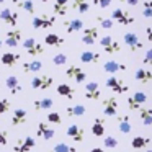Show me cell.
Masks as SVG:
<instances>
[{"label": "cell", "instance_id": "obj_1", "mask_svg": "<svg viewBox=\"0 0 152 152\" xmlns=\"http://www.w3.org/2000/svg\"><path fill=\"white\" fill-rule=\"evenodd\" d=\"M105 85H106V88H110L115 95H121V93H126L129 90L128 83H126L124 80L118 79L116 75H110L108 79H106Z\"/></svg>", "mask_w": 152, "mask_h": 152}, {"label": "cell", "instance_id": "obj_2", "mask_svg": "<svg viewBox=\"0 0 152 152\" xmlns=\"http://www.w3.org/2000/svg\"><path fill=\"white\" fill-rule=\"evenodd\" d=\"M100 46H102V49L105 51V53H108V54H118V53H121V43H119V41H116L115 38L110 36V34L100 38Z\"/></svg>", "mask_w": 152, "mask_h": 152}, {"label": "cell", "instance_id": "obj_3", "mask_svg": "<svg viewBox=\"0 0 152 152\" xmlns=\"http://www.w3.org/2000/svg\"><path fill=\"white\" fill-rule=\"evenodd\" d=\"M56 25V17L49 15H41V17H33L31 18V26L34 30H49Z\"/></svg>", "mask_w": 152, "mask_h": 152}, {"label": "cell", "instance_id": "obj_4", "mask_svg": "<svg viewBox=\"0 0 152 152\" xmlns=\"http://www.w3.org/2000/svg\"><path fill=\"white\" fill-rule=\"evenodd\" d=\"M23 49L26 51V54L31 56V57H36V56L44 54V46L38 43L34 38H26V39L23 41Z\"/></svg>", "mask_w": 152, "mask_h": 152}, {"label": "cell", "instance_id": "obj_5", "mask_svg": "<svg viewBox=\"0 0 152 152\" xmlns=\"http://www.w3.org/2000/svg\"><path fill=\"white\" fill-rule=\"evenodd\" d=\"M111 20L119 23V25H123V26H129V25L134 23V17L129 12L123 10V8H115L111 12Z\"/></svg>", "mask_w": 152, "mask_h": 152}, {"label": "cell", "instance_id": "obj_6", "mask_svg": "<svg viewBox=\"0 0 152 152\" xmlns=\"http://www.w3.org/2000/svg\"><path fill=\"white\" fill-rule=\"evenodd\" d=\"M123 41H124V44L129 48L131 53H137V51H141L142 48H144V44H142L141 39H139L137 33H134V31H128V33H124Z\"/></svg>", "mask_w": 152, "mask_h": 152}, {"label": "cell", "instance_id": "obj_7", "mask_svg": "<svg viewBox=\"0 0 152 152\" xmlns=\"http://www.w3.org/2000/svg\"><path fill=\"white\" fill-rule=\"evenodd\" d=\"M128 108L131 110V111H134V110H141L142 105H145L147 103V93L144 92H134V95L128 96Z\"/></svg>", "mask_w": 152, "mask_h": 152}, {"label": "cell", "instance_id": "obj_8", "mask_svg": "<svg viewBox=\"0 0 152 152\" xmlns=\"http://www.w3.org/2000/svg\"><path fill=\"white\" fill-rule=\"evenodd\" d=\"M54 83V79L51 75H34L31 79V88L34 90H48Z\"/></svg>", "mask_w": 152, "mask_h": 152}, {"label": "cell", "instance_id": "obj_9", "mask_svg": "<svg viewBox=\"0 0 152 152\" xmlns=\"http://www.w3.org/2000/svg\"><path fill=\"white\" fill-rule=\"evenodd\" d=\"M34 144H36V141H34L33 136H25V137L17 139V142L13 145V151L15 152H30L34 147Z\"/></svg>", "mask_w": 152, "mask_h": 152}, {"label": "cell", "instance_id": "obj_10", "mask_svg": "<svg viewBox=\"0 0 152 152\" xmlns=\"http://www.w3.org/2000/svg\"><path fill=\"white\" fill-rule=\"evenodd\" d=\"M103 70L110 75H115V74H119V72H126L128 70V66L119 61H115V59H110L103 64Z\"/></svg>", "mask_w": 152, "mask_h": 152}, {"label": "cell", "instance_id": "obj_11", "mask_svg": "<svg viewBox=\"0 0 152 152\" xmlns=\"http://www.w3.org/2000/svg\"><path fill=\"white\" fill-rule=\"evenodd\" d=\"M21 38H23V31L18 30V28H13V30L5 33V44L8 48H17L20 44Z\"/></svg>", "mask_w": 152, "mask_h": 152}, {"label": "cell", "instance_id": "obj_12", "mask_svg": "<svg viewBox=\"0 0 152 152\" xmlns=\"http://www.w3.org/2000/svg\"><path fill=\"white\" fill-rule=\"evenodd\" d=\"M116 113H118V98L113 95L103 100V115L111 118V116H116Z\"/></svg>", "mask_w": 152, "mask_h": 152}, {"label": "cell", "instance_id": "obj_13", "mask_svg": "<svg viewBox=\"0 0 152 152\" xmlns=\"http://www.w3.org/2000/svg\"><path fill=\"white\" fill-rule=\"evenodd\" d=\"M66 75L69 77V79L75 80L77 83H82L87 80V74L83 72L82 67H79V66H69L66 69Z\"/></svg>", "mask_w": 152, "mask_h": 152}, {"label": "cell", "instance_id": "obj_14", "mask_svg": "<svg viewBox=\"0 0 152 152\" xmlns=\"http://www.w3.org/2000/svg\"><path fill=\"white\" fill-rule=\"evenodd\" d=\"M82 43L87 44V46H92L95 44V41L98 39V28L96 26H87L85 30L82 31Z\"/></svg>", "mask_w": 152, "mask_h": 152}, {"label": "cell", "instance_id": "obj_15", "mask_svg": "<svg viewBox=\"0 0 152 152\" xmlns=\"http://www.w3.org/2000/svg\"><path fill=\"white\" fill-rule=\"evenodd\" d=\"M36 136H38V137H41V139H44V141H49V139H53L54 136H56V131H54L48 123H38Z\"/></svg>", "mask_w": 152, "mask_h": 152}, {"label": "cell", "instance_id": "obj_16", "mask_svg": "<svg viewBox=\"0 0 152 152\" xmlns=\"http://www.w3.org/2000/svg\"><path fill=\"white\" fill-rule=\"evenodd\" d=\"M102 96V90H100L96 82H87L85 83V98L87 100H100Z\"/></svg>", "mask_w": 152, "mask_h": 152}, {"label": "cell", "instance_id": "obj_17", "mask_svg": "<svg viewBox=\"0 0 152 152\" xmlns=\"http://www.w3.org/2000/svg\"><path fill=\"white\" fill-rule=\"evenodd\" d=\"M0 20L4 21L8 26H17L18 25V13L17 12H12L10 8H4L0 12Z\"/></svg>", "mask_w": 152, "mask_h": 152}, {"label": "cell", "instance_id": "obj_18", "mask_svg": "<svg viewBox=\"0 0 152 152\" xmlns=\"http://www.w3.org/2000/svg\"><path fill=\"white\" fill-rule=\"evenodd\" d=\"M66 134L69 136L70 139H74L75 142H82L83 137H85V131H83V128L79 124H70L69 128L66 129Z\"/></svg>", "mask_w": 152, "mask_h": 152}, {"label": "cell", "instance_id": "obj_19", "mask_svg": "<svg viewBox=\"0 0 152 152\" xmlns=\"http://www.w3.org/2000/svg\"><path fill=\"white\" fill-rule=\"evenodd\" d=\"M64 28L69 34L75 33V31H83V21L80 18H70V20H66L64 21Z\"/></svg>", "mask_w": 152, "mask_h": 152}, {"label": "cell", "instance_id": "obj_20", "mask_svg": "<svg viewBox=\"0 0 152 152\" xmlns=\"http://www.w3.org/2000/svg\"><path fill=\"white\" fill-rule=\"evenodd\" d=\"M5 85L10 90L12 95H18V93L23 90V87H21V83H20V80H18L17 75H8L7 79H5Z\"/></svg>", "mask_w": 152, "mask_h": 152}, {"label": "cell", "instance_id": "obj_21", "mask_svg": "<svg viewBox=\"0 0 152 152\" xmlns=\"http://www.w3.org/2000/svg\"><path fill=\"white\" fill-rule=\"evenodd\" d=\"M28 119V113L25 108H17L13 110L12 113V126H20V124H25Z\"/></svg>", "mask_w": 152, "mask_h": 152}, {"label": "cell", "instance_id": "obj_22", "mask_svg": "<svg viewBox=\"0 0 152 152\" xmlns=\"http://www.w3.org/2000/svg\"><path fill=\"white\" fill-rule=\"evenodd\" d=\"M134 80L139 83H147V82H152V70L151 69H136L134 72Z\"/></svg>", "mask_w": 152, "mask_h": 152}, {"label": "cell", "instance_id": "obj_23", "mask_svg": "<svg viewBox=\"0 0 152 152\" xmlns=\"http://www.w3.org/2000/svg\"><path fill=\"white\" fill-rule=\"evenodd\" d=\"M21 70H23L25 74H38L39 70H43V62L38 59H33V61H28V62H23V66H21Z\"/></svg>", "mask_w": 152, "mask_h": 152}, {"label": "cell", "instance_id": "obj_24", "mask_svg": "<svg viewBox=\"0 0 152 152\" xmlns=\"http://www.w3.org/2000/svg\"><path fill=\"white\" fill-rule=\"evenodd\" d=\"M54 106V100L49 96H43V98H38L33 102V108L36 111H43V110H51Z\"/></svg>", "mask_w": 152, "mask_h": 152}, {"label": "cell", "instance_id": "obj_25", "mask_svg": "<svg viewBox=\"0 0 152 152\" xmlns=\"http://www.w3.org/2000/svg\"><path fill=\"white\" fill-rule=\"evenodd\" d=\"M67 8H69V0H54L53 12L56 17H66Z\"/></svg>", "mask_w": 152, "mask_h": 152}, {"label": "cell", "instance_id": "obj_26", "mask_svg": "<svg viewBox=\"0 0 152 152\" xmlns=\"http://www.w3.org/2000/svg\"><path fill=\"white\" fill-rule=\"evenodd\" d=\"M106 132V126H105V121L102 118H95L93 119V124H92V134L95 137H103Z\"/></svg>", "mask_w": 152, "mask_h": 152}, {"label": "cell", "instance_id": "obj_27", "mask_svg": "<svg viewBox=\"0 0 152 152\" xmlns=\"http://www.w3.org/2000/svg\"><path fill=\"white\" fill-rule=\"evenodd\" d=\"M56 90H57V93H59L61 96H64V98H69V100L75 98V88L70 87L69 83H59Z\"/></svg>", "mask_w": 152, "mask_h": 152}, {"label": "cell", "instance_id": "obj_28", "mask_svg": "<svg viewBox=\"0 0 152 152\" xmlns=\"http://www.w3.org/2000/svg\"><path fill=\"white\" fill-rule=\"evenodd\" d=\"M149 144H151V137H147V136H134L131 139V147L136 151H141V149L147 147Z\"/></svg>", "mask_w": 152, "mask_h": 152}, {"label": "cell", "instance_id": "obj_29", "mask_svg": "<svg viewBox=\"0 0 152 152\" xmlns=\"http://www.w3.org/2000/svg\"><path fill=\"white\" fill-rule=\"evenodd\" d=\"M20 54H17V53H4L2 54V57H0V61H2V64L4 66H7V67H13V66H17V62L20 61Z\"/></svg>", "mask_w": 152, "mask_h": 152}, {"label": "cell", "instance_id": "obj_30", "mask_svg": "<svg viewBox=\"0 0 152 152\" xmlns=\"http://www.w3.org/2000/svg\"><path fill=\"white\" fill-rule=\"evenodd\" d=\"M44 43L48 44V46H53V48H61L66 41H64L62 36H59V34L56 33H49L44 36Z\"/></svg>", "mask_w": 152, "mask_h": 152}, {"label": "cell", "instance_id": "obj_31", "mask_svg": "<svg viewBox=\"0 0 152 152\" xmlns=\"http://www.w3.org/2000/svg\"><path fill=\"white\" fill-rule=\"evenodd\" d=\"M118 129H119V132H123V134H129V132L132 131L129 115H123L121 118L118 119Z\"/></svg>", "mask_w": 152, "mask_h": 152}, {"label": "cell", "instance_id": "obj_32", "mask_svg": "<svg viewBox=\"0 0 152 152\" xmlns=\"http://www.w3.org/2000/svg\"><path fill=\"white\" fill-rule=\"evenodd\" d=\"M80 61L83 64H96L100 61V54L98 53H93V51H83L80 53Z\"/></svg>", "mask_w": 152, "mask_h": 152}, {"label": "cell", "instance_id": "obj_33", "mask_svg": "<svg viewBox=\"0 0 152 152\" xmlns=\"http://www.w3.org/2000/svg\"><path fill=\"white\" fill-rule=\"evenodd\" d=\"M85 106L83 105H74V106H67L66 108V115L69 118H79V116H83L85 115Z\"/></svg>", "mask_w": 152, "mask_h": 152}, {"label": "cell", "instance_id": "obj_34", "mask_svg": "<svg viewBox=\"0 0 152 152\" xmlns=\"http://www.w3.org/2000/svg\"><path fill=\"white\" fill-rule=\"evenodd\" d=\"M72 8L75 12H79V13H88L90 10V4L87 2V0H72Z\"/></svg>", "mask_w": 152, "mask_h": 152}, {"label": "cell", "instance_id": "obj_35", "mask_svg": "<svg viewBox=\"0 0 152 152\" xmlns=\"http://www.w3.org/2000/svg\"><path fill=\"white\" fill-rule=\"evenodd\" d=\"M139 116H141L144 126H152V108H141Z\"/></svg>", "mask_w": 152, "mask_h": 152}, {"label": "cell", "instance_id": "obj_36", "mask_svg": "<svg viewBox=\"0 0 152 152\" xmlns=\"http://www.w3.org/2000/svg\"><path fill=\"white\" fill-rule=\"evenodd\" d=\"M96 21H98V25L103 28V30H111L113 25H115V21L111 20V17H103V15H98L96 17Z\"/></svg>", "mask_w": 152, "mask_h": 152}, {"label": "cell", "instance_id": "obj_37", "mask_svg": "<svg viewBox=\"0 0 152 152\" xmlns=\"http://www.w3.org/2000/svg\"><path fill=\"white\" fill-rule=\"evenodd\" d=\"M49 152H77V149L72 147V145H69V144H66V142H59V144H56Z\"/></svg>", "mask_w": 152, "mask_h": 152}, {"label": "cell", "instance_id": "obj_38", "mask_svg": "<svg viewBox=\"0 0 152 152\" xmlns=\"http://www.w3.org/2000/svg\"><path fill=\"white\" fill-rule=\"evenodd\" d=\"M118 144H119V141L115 136H105V139H103V147H106V149H116Z\"/></svg>", "mask_w": 152, "mask_h": 152}, {"label": "cell", "instance_id": "obj_39", "mask_svg": "<svg viewBox=\"0 0 152 152\" xmlns=\"http://www.w3.org/2000/svg\"><path fill=\"white\" fill-rule=\"evenodd\" d=\"M142 17L144 18H152V0H145L144 4H142Z\"/></svg>", "mask_w": 152, "mask_h": 152}, {"label": "cell", "instance_id": "obj_40", "mask_svg": "<svg viewBox=\"0 0 152 152\" xmlns=\"http://www.w3.org/2000/svg\"><path fill=\"white\" fill-rule=\"evenodd\" d=\"M46 119L49 123H54V124H61V123H62V116H61L57 111H49L48 116H46Z\"/></svg>", "mask_w": 152, "mask_h": 152}, {"label": "cell", "instance_id": "obj_41", "mask_svg": "<svg viewBox=\"0 0 152 152\" xmlns=\"http://www.w3.org/2000/svg\"><path fill=\"white\" fill-rule=\"evenodd\" d=\"M20 8H23L25 12H28L30 15L34 13V4H33V0H23L20 4Z\"/></svg>", "mask_w": 152, "mask_h": 152}, {"label": "cell", "instance_id": "obj_42", "mask_svg": "<svg viewBox=\"0 0 152 152\" xmlns=\"http://www.w3.org/2000/svg\"><path fill=\"white\" fill-rule=\"evenodd\" d=\"M53 64L54 66H64V64H67V56L64 53L56 54V56L53 57Z\"/></svg>", "mask_w": 152, "mask_h": 152}, {"label": "cell", "instance_id": "obj_43", "mask_svg": "<svg viewBox=\"0 0 152 152\" xmlns=\"http://www.w3.org/2000/svg\"><path fill=\"white\" fill-rule=\"evenodd\" d=\"M10 110V100L8 98H0V115H4Z\"/></svg>", "mask_w": 152, "mask_h": 152}, {"label": "cell", "instance_id": "obj_44", "mask_svg": "<svg viewBox=\"0 0 152 152\" xmlns=\"http://www.w3.org/2000/svg\"><path fill=\"white\" fill-rule=\"evenodd\" d=\"M142 64L147 66V67L152 66V48H151V49H147V53L144 54V57H142Z\"/></svg>", "mask_w": 152, "mask_h": 152}, {"label": "cell", "instance_id": "obj_45", "mask_svg": "<svg viewBox=\"0 0 152 152\" xmlns=\"http://www.w3.org/2000/svg\"><path fill=\"white\" fill-rule=\"evenodd\" d=\"M8 144V134L5 129L0 128V145H7Z\"/></svg>", "mask_w": 152, "mask_h": 152}, {"label": "cell", "instance_id": "obj_46", "mask_svg": "<svg viewBox=\"0 0 152 152\" xmlns=\"http://www.w3.org/2000/svg\"><path fill=\"white\" fill-rule=\"evenodd\" d=\"M93 5H98L100 8H108L111 5V0H93Z\"/></svg>", "mask_w": 152, "mask_h": 152}, {"label": "cell", "instance_id": "obj_47", "mask_svg": "<svg viewBox=\"0 0 152 152\" xmlns=\"http://www.w3.org/2000/svg\"><path fill=\"white\" fill-rule=\"evenodd\" d=\"M119 2L129 5V7H136V5H139V0H119Z\"/></svg>", "mask_w": 152, "mask_h": 152}, {"label": "cell", "instance_id": "obj_48", "mask_svg": "<svg viewBox=\"0 0 152 152\" xmlns=\"http://www.w3.org/2000/svg\"><path fill=\"white\" fill-rule=\"evenodd\" d=\"M145 36H147L149 43H152V25H151V26H147V30H145Z\"/></svg>", "mask_w": 152, "mask_h": 152}, {"label": "cell", "instance_id": "obj_49", "mask_svg": "<svg viewBox=\"0 0 152 152\" xmlns=\"http://www.w3.org/2000/svg\"><path fill=\"white\" fill-rule=\"evenodd\" d=\"M88 152H105V151H103L102 147H93V149H90Z\"/></svg>", "mask_w": 152, "mask_h": 152}, {"label": "cell", "instance_id": "obj_50", "mask_svg": "<svg viewBox=\"0 0 152 152\" xmlns=\"http://www.w3.org/2000/svg\"><path fill=\"white\" fill-rule=\"evenodd\" d=\"M12 2H13L15 5H18V7H20V4H21V0H12Z\"/></svg>", "mask_w": 152, "mask_h": 152}, {"label": "cell", "instance_id": "obj_51", "mask_svg": "<svg viewBox=\"0 0 152 152\" xmlns=\"http://www.w3.org/2000/svg\"><path fill=\"white\" fill-rule=\"evenodd\" d=\"M5 2H7V0H0V4H5Z\"/></svg>", "mask_w": 152, "mask_h": 152}, {"label": "cell", "instance_id": "obj_52", "mask_svg": "<svg viewBox=\"0 0 152 152\" xmlns=\"http://www.w3.org/2000/svg\"><path fill=\"white\" fill-rule=\"evenodd\" d=\"M41 2H44V4H46V2H49V0H41Z\"/></svg>", "mask_w": 152, "mask_h": 152}, {"label": "cell", "instance_id": "obj_53", "mask_svg": "<svg viewBox=\"0 0 152 152\" xmlns=\"http://www.w3.org/2000/svg\"><path fill=\"white\" fill-rule=\"evenodd\" d=\"M2 44H4V43H2V39H0V48H2Z\"/></svg>", "mask_w": 152, "mask_h": 152}, {"label": "cell", "instance_id": "obj_54", "mask_svg": "<svg viewBox=\"0 0 152 152\" xmlns=\"http://www.w3.org/2000/svg\"><path fill=\"white\" fill-rule=\"evenodd\" d=\"M147 152H152V149H147Z\"/></svg>", "mask_w": 152, "mask_h": 152}, {"label": "cell", "instance_id": "obj_55", "mask_svg": "<svg viewBox=\"0 0 152 152\" xmlns=\"http://www.w3.org/2000/svg\"><path fill=\"white\" fill-rule=\"evenodd\" d=\"M0 152H4V151H0Z\"/></svg>", "mask_w": 152, "mask_h": 152}]
</instances>
